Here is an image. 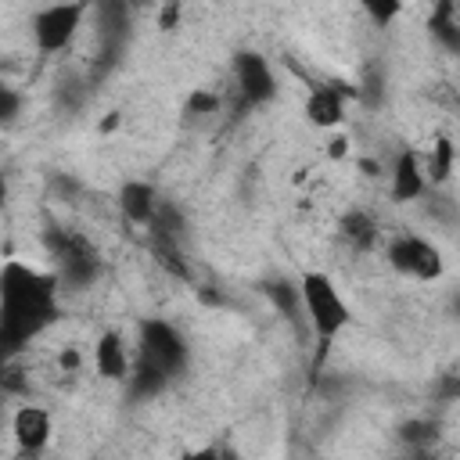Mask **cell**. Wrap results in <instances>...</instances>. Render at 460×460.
I'll use <instances>...</instances> for the list:
<instances>
[{
  "label": "cell",
  "mask_w": 460,
  "mask_h": 460,
  "mask_svg": "<svg viewBox=\"0 0 460 460\" xmlns=\"http://www.w3.org/2000/svg\"><path fill=\"white\" fill-rule=\"evenodd\" d=\"M176 18H180V4H165L162 14H158V29H172Z\"/></svg>",
  "instance_id": "20"
},
{
  "label": "cell",
  "mask_w": 460,
  "mask_h": 460,
  "mask_svg": "<svg viewBox=\"0 0 460 460\" xmlns=\"http://www.w3.org/2000/svg\"><path fill=\"white\" fill-rule=\"evenodd\" d=\"M420 165H424V180H428L431 187L446 183V180L453 176V140H449V137L435 140V144H431V155H428Z\"/></svg>",
  "instance_id": "15"
},
{
  "label": "cell",
  "mask_w": 460,
  "mask_h": 460,
  "mask_svg": "<svg viewBox=\"0 0 460 460\" xmlns=\"http://www.w3.org/2000/svg\"><path fill=\"white\" fill-rule=\"evenodd\" d=\"M115 205H119V212H122V219L129 226H144L147 230L155 212H158V205H162V198L147 180H126L119 187V201Z\"/></svg>",
  "instance_id": "8"
},
{
  "label": "cell",
  "mask_w": 460,
  "mask_h": 460,
  "mask_svg": "<svg viewBox=\"0 0 460 460\" xmlns=\"http://www.w3.org/2000/svg\"><path fill=\"white\" fill-rule=\"evenodd\" d=\"M298 295H302V316H305V327L313 331L316 345H320V356L331 352L334 338L345 331L349 323V302L341 298L338 284L323 273V270H305L302 280H298Z\"/></svg>",
  "instance_id": "2"
},
{
  "label": "cell",
  "mask_w": 460,
  "mask_h": 460,
  "mask_svg": "<svg viewBox=\"0 0 460 460\" xmlns=\"http://www.w3.org/2000/svg\"><path fill=\"white\" fill-rule=\"evenodd\" d=\"M270 298H273V305L284 313V320H291L298 331H305V316H302V295H298V288L291 284V280H266V288H262Z\"/></svg>",
  "instance_id": "13"
},
{
  "label": "cell",
  "mask_w": 460,
  "mask_h": 460,
  "mask_svg": "<svg viewBox=\"0 0 460 460\" xmlns=\"http://www.w3.org/2000/svg\"><path fill=\"white\" fill-rule=\"evenodd\" d=\"M187 356H190L187 352V341H183V334L169 320H155L151 316V320L140 323V345H137V359L140 363L162 370L172 381L176 374H183Z\"/></svg>",
  "instance_id": "3"
},
{
  "label": "cell",
  "mask_w": 460,
  "mask_h": 460,
  "mask_svg": "<svg viewBox=\"0 0 460 460\" xmlns=\"http://www.w3.org/2000/svg\"><path fill=\"white\" fill-rule=\"evenodd\" d=\"M327 155H331V158H345V155H349V137H331Z\"/></svg>",
  "instance_id": "21"
},
{
  "label": "cell",
  "mask_w": 460,
  "mask_h": 460,
  "mask_svg": "<svg viewBox=\"0 0 460 460\" xmlns=\"http://www.w3.org/2000/svg\"><path fill=\"white\" fill-rule=\"evenodd\" d=\"M86 4H50L32 14V40L40 54H61L83 29Z\"/></svg>",
  "instance_id": "4"
},
{
  "label": "cell",
  "mask_w": 460,
  "mask_h": 460,
  "mask_svg": "<svg viewBox=\"0 0 460 460\" xmlns=\"http://www.w3.org/2000/svg\"><path fill=\"white\" fill-rule=\"evenodd\" d=\"M54 320H58L54 273L7 259L0 266V363H11Z\"/></svg>",
  "instance_id": "1"
},
{
  "label": "cell",
  "mask_w": 460,
  "mask_h": 460,
  "mask_svg": "<svg viewBox=\"0 0 460 460\" xmlns=\"http://www.w3.org/2000/svg\"><path fill=\"white\" fill-rule=\"evenodd\" d=\"M219 108H223V97L201 86V90H194V93L187 97V108H183V111H187V115H216Z\"/></svg>",
  "instance_id": "16"
},
{
  "label": "cell",
  "mask_w": 460,
  "mask_h": 460,
  "mask_svg": "<svg viewBox=\"0 0 460 460\" xmlns=\"http://www.w3.org/2000/svg\"><path fill=\"white\" fill-rule=\"evenodd\" d=\"M14 460H40V453H22V449H18V456H14Z\"/></svg>",
  "instance_id": "24"
},
{
  "label": "cell",
  "mask_w": 460,
  "mask_h": 460,
  "mask_svg": "<svg viewBox=\"0 0 460 460\" xmlns=\"http://www.w3.org/2000/svg\"><path fill=\"white\" fill-rule=\"evenodd\" d=\"M22 111V93L18 90H11L7 83H0V126H7V122H14V115Z\"/></svg>",
  "instance_id": "17"
},
{
  "label": "cell",
  "mask_w": 460,
  "mask_h": 460,
  "mask_svg": "<svg viewBox=\"0 0 460 460\" xmlns=\"http://www.w3.org/2000/svg\"><path fill=\"white\" fill-rule=\"evenodd\" d=\"M180 460H226V453L219 446H201V449H187Z\"/></svg>",
  "instance_id": "19"
},
{
  "label": "cell",
  "mask_w": 460,
  "mask_h": 460,
  "mask_svg": "<svg viewBox=\"0 0 460 460\" xmlns=\"http://www.w3.org/2000/svg\"><path fill=\"white\" fill-rule=\"evenodd\" d=\"M385 255H388V266L395 270V273H402V277H413V280H438L442 277V252L431 244V241H424V237H417V234H399V237H392L388 241V248H385Z\"/></svg>",
  "instance_id": "5"
},
{
  "label": "cell",
  "mask_w": 460,
  "mask_h": 460,
  "mask_svg": "<svg viewBox=\"0 0 460 460\" xmlns=\"http://www.w3.org/2000/svg\"><path fill=\"white\" fill-rule=\"evenodd\" d=\"M305 115L313 126L331 129L341 122L345 115V101H341V86H313L305 97Z\"/></svg>",
  "instance_id": "11"
},
{
  "label": "cell",
  "mask_w": 460,
  "mask_h": 460,
  "mask_svg": "<svg viewBox=\"0 0 460 460\" xmlns=\"http://www.w3.org/2000/svg\"><path fill=\"white\" fill-rule=\"evenodd\" d=\"M93 367L104 381H122L129 377V356H126V345H122V334L119 331H104L93 345Z\"/></svg>",
  "instance_id": "10"
},
{
  "label": "cell",
  "mask_w": 460,
  "mask_h": 460,
  "mask_svg": "<svg viewBox=\"0 0 460 460\" xmlns=\"http://www.w3.org/2000/svg\"><path fill=\"white\" fill-rule=\"evenodd\" d=\"M58 367H65V370H79V352H75V349H65V352L58 356Z\"/></svg>",
  "instance_id": "22"
},
{
  "label": "cell",
  "mask_w": 460,
  "mask_h": 460,
  "mask_svg": "<svg viewBox=\"0 0 460 460\" xmlns=\"http://www.w3.org/2000/svg\"><path fill=\"white\" fill-rule=\"evenodd\" d=\"M50 431H54L50 410H43L36 402H22L11 413V435H14V446L22 453H43L50 442Z\"/></svg>",
  "instance_id": "7"
},
{
  "label": "cell",
  "mask_w": 460,
  "mask_h": 460,
  "mask_svg": "<svg viewBox=\"0 0 460 460\" xmlns=\"http://www.w3.org/2000/svg\"><path fill=\"white\" fill-rule=\"evenodd\" d=\"M234 86H237V101L241 108H259V104H270L280 90L270 61L255 50H237L234 54Z\"/></svg>",
  "instance_id": "6"
},
{
  "label": "cell",
  "mask_w": 460,
  "mask_h": 460,
  "mask_svg": "<svg viewBox=\"0 0 460 460\" xmlns=\"http://www.w3.org/2000/svg\"><path fill=\"white\" fill-rule=\"evenodd\" d=\"M431 36H435L449 54L460 50V22H456V4H453V0H442V4L431 11Z\"/></svg>",
  "instance_id": "14"
},
{
  "label": "cell",
  "mask_w": 460,
  "mask_h": 460,
  "mask_svg": "<svg viewBox=\"0 0 460 460\" xmlns=\"http://www.w3.org/2000/svg\"><path fill=\"white\" fill-rule=\"evenodd\" d=\"M7 194H11V190H7V176L0 172V212H4V205H7Z\"/></svg>",
  "instance_id": "23"
},
{
  "label": "cell",
  "mask_w": 460,
  "mask_h": 460,
  "mask_svg": "<svg viewBox=\"0 0 460 460\" xmlns=\"http://www.w3.org/2000/svg\"><path fill=\"white\" fill-rule=\"evenodd\" d=\"M363 11H367L377 25H388L392 18H399V14H402V4H395V0H392V4H377V0H374V4H367Z\"/></svg>",
  "instance_id": "18"
},
{
  "label": "cell",
  "mask_w": 460,
  "mask_h": 460,
  "mask_svg": "<svg viewBox=\"0 0 460 460\" xmlns=\"http://www.w3.org/2000/svg\"><path fill=\"white\" fill-rule=\"evenodd\" d=\"M341 237L352 252H370L377 244V223L374 216H367L363 208H352L341 216Z\"/></svg>",
  "instance_id": "12"
},
{
  "label": "cell",
  "mask_w": 460,
  "mask_h": 460,
  "mask_svg": "<svg viewBox=\"0 0 460 460\" xmlns=\"http://www.w3.org/2000/svg\"><path fill=\"white\" fill-rule=\"evenodd\" d=\"M392 201H417L424 190H428V180H424V165H420V155L417 151H399L395 162H392Z\"/></svg>",
  "instance_id": "9"
}]
</instances>
